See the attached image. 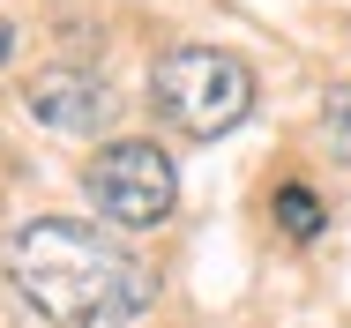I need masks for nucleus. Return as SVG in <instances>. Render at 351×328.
Masks as SVG:
<instances>
[{"label": "nucleus", "instance_id": "obj_2", "mask_svg": "<svg viewBox=\"0 0 351 328\" xmlns=\"http://www.w3.org/2000/svg\"><path fill=\"white\" fill-rule=\"evenodd\" d=\"M149 97L187 142H224L254 112V67L224 45H172L149 67Z\"/></svg>", "mask_w": 351, "mask_h": 328}, {"label": "nucleus", "instance_id": "obj_5", "mask_svg": "<svg viewBox=\"0 0 351 328\" xmlns=\"http://www.w3.org/2000/svg\"><path fill=\"white\" fill-rule=\"evenodd\" d=\"M277 224L291 231V239H299V247H306V239H322L329 209L314 201V187H306V179H284V187H277Z\"/></svg>", "mask_w": 351, "mask_h": 328}, {"label": "nucleus", "instance_id": "obj_7", "mask_svg": "<svg viewBox=\"0 0 351 328\" xmlns=\"http://www.w3.org/2000/svg\"><path fill=\"white\" fill-rule=\"evenodd\" d=\"M8 53H15V30H8V23H0V60H8Z\"/></svg>", "mask_w": 351, "mask_h": 328}, {"label": "nucleus", "instance_id": "obj_4", "mask_svg": "<svg viewBox=\"0 0 351 328\" xmlns=\"http://www.w3.org/2000/svg\"><path fill=\"white\" fill-rule=\"evenodd\" d=\"M23 97H30L38 127H53V134H105L120 120V90L97 67H45Z\"/></svg>", "mask_w": 351, "mask_h": 328}, {"label": "nucleus", "instance_id": "obj_3", "mask_svg": "<svg viewBox=\"0 0 351 328\" xmlns=\"http://www.w3.org/2000/svg\"><path fill=\"white\" fill-rule=\"evenodd\" d=\"M82 187H90V201H97V216L120 224V231H149V224H165L172 201H180L172 157H165L157 142H105V149L82 164Z\"/></svg>", "mask_w": 351, "mask_h": 328}, {"label": "nucleus", "instance_id": "obj_6", "mask_svg": "<svg viewBox=\"0 0 351 328\" xmlns=\"http://www.w3.org/2000/svg\"><path fill=\"white\" fill-rule=\"evenodd\" d=\"M322 134H329V149L351 164V82H337V90L322 97Z\"/></svg>", "mask_w": 351, "mask_h": 328}, {"label": "nucleus", "instance_id": "obj_1", "mask_svg": "<svg viewBox=\"0 0 351 328\" xmlns=\"http://www.w3.org/2000/svg\"><path fill=\"white\" fill-rule=\"evenodd\" d=\"M8 283L53 328H128L157 299L149 262L135 247H120L105 224H82V216L23 224L8 247Z\"/></svg>", "mask_w": 351, "mask_h": 328}]
</instances>
